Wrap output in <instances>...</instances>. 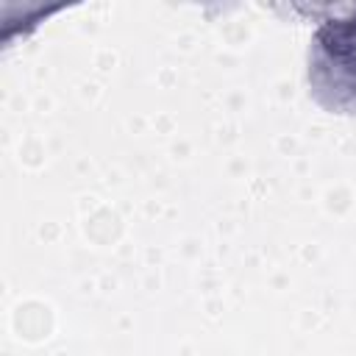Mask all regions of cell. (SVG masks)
Instances as JSON below:
<instances>
[{
	"mask_svg": "<svg viewBox=\"0 0 356 356\" xmlns=\"http://www.w3.org/2000/svg\"><path fill=\"white\" fill-rule=\"evenodd\" d=\"M306 83L323 111L356 117V6L317 19L309 39Z\"/></svg>",
	"mask_w": 356,
	"mask_h": 356,
	"instance_id": "obj_1",
	"label": "cell"
}]
</instances>
